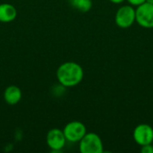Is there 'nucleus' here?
<instances>
[{"instance_id": "nucleus-1", "label": "nucleus", "mask_w": 153, "mask_h": 153, "mask_svg": "<svg viewBox=\"0 0 153 153\" xmlns=\"http://www.w3.org/2000/svg\"><path fill=\"white\" fill-rule=\"evenodd\" d=\"M84 72L81 65L74 61H67L59 65L56 70V79L64 88H71L80 84Z\"/></svg>"}, {"instance_id": "nucleus-2", "label": "nucleus", "mask_w": 153, "mask_h": 153, "mask_svg": "<svg viewBox=\"0 0 153 153\" xmlns=\"http://www.w3.org/2000/svg\"><path fill=\"white\" fill-rule=\"evenodd\" d=\"M79 150L82 153H102L104 145L100 136L93 132L86 134L79 142Z\"/></svg>"}, {"instance_id": "nucleus-3", "label": "nucleus", "mask_w": 153, "mask_h": 153, "mask_svg": "<svg viewBox=\"0 0 153 153\" xmlns=\"http://www.w3.org/2000/svg\"><path fill=\"white\" fill-rule=\"evenodd\" d=\"M115 22L121 29H128L136 22L135 8L131 4H125L118 8L115 14Z\"/></svg>"}, {"instance_id": "nucleus-4", "label": "nucleus", "mask_w": 153, "mask_h": 153, "mask_svg": "<svg viewBox=\"0 0 153 153\" xmlns=\"http://www.w3.org/2000/svg\"><path fill=\"white\" fill-rule=\"evenodd\" d=\"M63 132L67 142L75 143H79L86 134L87 128L85 125L80 121H71L65 126Z\"/></svg>"}, {"instance_id": "nucleus-5", "label": "nucleus", "mask_w": 153, "mask_h": 153, "mask_svg": "<svg viewBox=\"0 0 153 153\" xmlns=\"http://www.w3.org/2000/svg\"><path fill=\"white\" fill-rule=\"evenodd\" d=\"M136 22L143 28H153V4L147 2L139 5L135 9Z\"/></svg>"}, {"instance_id": "nucleus-6", "label": "nucleus", "mask_w": 153, "mask_h": 153, "mask_svg": "<svg viewBox=\"0 0 153 153\" xmlns=\"http://www.w3.org/2000/svg\"><path fill=\"white\" fill-rule=\"evenodd\" d=\"M133 138L134 142L140 146L152 143L153 127L148 124L138 125L134 129Z\"/></svg>"}, {"instance_id": "nucleus-7", "label": "nucleus", "mask_w": 153, "mask_h": 153, "mask_svg": "<svg viewBox=\"0 0 153 153\" xmlns=\"http://www.w3.org/2000/svg\"><path fill=\"white\" fill-rule=\"evenodd\" d=\"M46 142L48 148L54 152H59L61 151L66 143V139L64 134L63 130H60L58 128H53L50 129L46 136Z\"/></svg>"}, {"instance_id": "nucleus-8", "label": "nucleus", "mask_w": 153, "mask_h": 153, "mask_svg": "<svg viewBox=\"0 0 153 153\" xmlns=\"http://www.w3.org/2000/svg\"><path fill=\"white\" fill-rule=\"evenodd\" d=\"M22 98V90L16 85H10L5 88L4 91V100L5 103L10 106L18 104Z\"/></svg>"}, {"instance_id": "nucleus-9", "label": "nucleus", "mask_w": 153, "mask_h": 153, "mask_svg": "<svg viewBox=\"0 0 153 153\" xmlns=\"http://www.w3.org/2000/svg\"><path fill=\"white\" fill-rule=\"evenodd\" d=\"M17 17V10L12 4H0V22L7 23L15 20Z\"/></svg>"}, {"instance_id": "nucleus-10", "label": "nucleus", "mask_w": 153, "mask_h": 153, "mask_svg": "<svg viewBox=\"0 0 153 153\" xmlns=\"http://www.w3.org/2000/svg\"><path fill=\"white\" fill-rule=\"evenodd\" d=\"M70 1L72 6L82 13H87L92 7L91 0H70Z\"/></svg>"}, {"instance_id": "nucleus-11", "label": "nucleus", "mask_w": 153, "mask_h": 153, "mask_svg": "<svg viewBox=\"0 0 153 153\" xmlns=\"http://www.w3.org/2000/svg\"><path fill=\"white\" fill-rule=\"evenodd\" d=\"M141 152L142 153H153L152 143L143 145V146H142V148H141Z\"/></svg>"}, {"instance_id": "nucleus-12", "label": "nucleus", "mask_w": 153, "mask_h": 153, "mask_svg": "<svg viewBox=\"0 0 153 153\" xmlns=\"http://www.w3.org/2000/svg\"><path fill=\"white\" fill-rule=\"evenodd\" d=\"M126 1H127V3H128L129 4L133 5L134 7V6L137 7V6L143 4V3L146 2V0H126Z\"/></svg>"}, {"instance_id": "nucleus-13", "label": "nucleus", "mask_w": 153, "mask_h": 153, "mask_svg": "<svg viewBox=\"0 0 153 153\" xmlns=\"http://www.w3.org/2000/svg\"><path fill=\"white\" fill-rule=\"evenodd\" d=\"M111 3H113V4H121V3H123L124 1H126V0H109Z\"/></svg>"}, {"instance_id": "nucleus-14", "label": "nucleus", "mask_w": 153, "mask_h": 153, "mask_svg": "<svg viewBox=\"0 0 153 153\" xmlns=\"http://www.w3.org/2000/svg\"><path fill=\"white\" fill-rule=\"evenodd\" d=\"M146 2H147V3H149V4H153V0H146Z\"/></svg>"}, {"instance_id": "nucleus-15", "label": "nucleus", "mask_w": 153, "mask_h": 153, "mask_svg": "<svg viewBox=\"0 0 153 153\" xmlns=\"http://www.w3.org/2000/svg\"><path fill=\"white\" fill-rule=\"evenodd\" d=\"M152 145H153V141H152Z\"/></svg>"}]
</instances>
